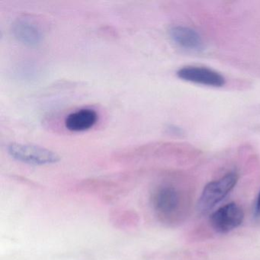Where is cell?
<instances>
[{"instance_id":"1","label":"cell","mask_w":260,"mask_h":260,"mask_svg":"<svg viewBox=\"0 0 260 260\" xmlns=\"http://www.w3.org/2000/svg\"><path fill=\"white\" fill-rule=\"evenodd\" d=\"M152 205L158 217L166 222H174L185 211L183 193L171 185L158 187L152 197Z\"/></svg>"},{"instance_id":"2","label":"cell","mask_w":260,"mask_h":260,"mask_svg":"<svg viewBox=\"0 0 260 260\" xmlns=\"http://www.w3.org/2000/svg\"><path fill=\"white\" fill-rule=\"evenodd\" d=\"M237 181V173L230 172L217 180L208 182L199 198L197 205L198 211L201 214H206L209 212L234 189Z\"/></svg>"},{"instance_id":"3","label":"cell","mask_w":260,"mask_h":260,"mask_svg":"<svg viewBox=\"0 0 260 260\" xmlns=\"http://www.w3.org/2000/svg\"><path fill=\"white\" fill-rule=\"evenodd\" d=\"M7 151L13 159L28 165H51L60 160L55 152L31 144L12 143L7 147Z\"/></svg>"},{"instance_id":"4","label":"cell","mask_w":260,"mask_h":260,"mask_svg":"<svg viewBox=\"0 0 260 260\" xmlns=\"http://www.w3.org/2000/svg\"><path fill=\"white\" fill-rule=\"evenodd\" d=\"M243 219V209L237 204L231 202L214 211L210 217V223L215 232L225 234L239 228Z\"/></svg>"},{"instance_id":"5","label":"cell","mask_w":260,"mask_h":260,"mask_svg":"<svg viewBox=\"0 0 260 260\" xmlns=\"http://www.w3.org/2000/svg\"><path fill=\"white\" fill-rule=\"evenodd\" d=\"M181 80L210 87L220 88L224 86L226 80L220 73L203 67L187 66L176 73Z\"/></svg>"},{"instance_id":"6","label":"cell","mask_w":260,"mask_h":260,"mask_svg":"<svg viewBox=\"0 0 260 260\" xmlns=\"http://www.w3.org/2000/svg\"><path fill=\"white\" fill-rule=\"evenodd\" d=\"M12 33L18 42L30 48L39 46L43 41L40 27L28 18L16 19L12 24Z\"/></svg>"},{"instance_id":"7","label":"cell","mask_w":260,"mask_h":260,"mask_svg":"<svg viewBox=\"0 0 260 260\" xmlns=\"http://www.w3.org/2000/svg\"><path fill=\"white\" fill-rule=\"evenodd\" d=\"M171 40L182 49L192 52H201L205 49V42L196 30L189 27L176 25L169 31Z\"/></svg>"},{"instance_id":"8","label":"cell","mask_w":260,"mask_h":260,"mask_svg":"<svg viewBox=\"0 0 260 260\" xmlns=\"http://www.w3.org/2000/svg\"><path fill=\"white\" fill-rule=\"evenodd\" d=\"M98 119V113L94 109H81L69 114L65 118L64 124L71 132H85L93 127Z\"/></svg>"},{"instance_id":"9","label":"cell","mask_w":260,"mask_h":260,"mask_svg":"<svg viewBox=\"0 0 260 260\" xmlns=\"http://www.w3.org/2000/svg\"><path fill=\"white\" fill-rule=\"evenodd\" d=\"M167 131L170 135H176V136H180L184 133L182 128L175 124H169L167 127Z\"/></svg>"},{"instance_id":"10","label":"cell","mask_w":260,"mask_h":260,"mask_svg":"<svg viewBox=\"0 0 260 260\" xmlns=\"http://www.w3.org/2000/svg\"><path fill=\"white\" fill-rule=\"evenodd\" d=\"M254 215L255 217H260V191L257 196L255 201V207H254Z\"/></svg>"}]
</instances>
